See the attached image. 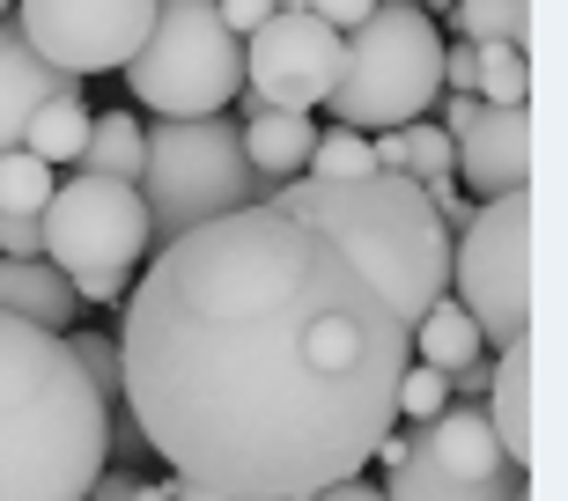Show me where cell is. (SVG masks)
I'll return each mask as SVG.
<instances>
[{
  "label": "cell",
  "instance_id": "obj_1",
  "mask_svg": "<svg viewBox=\"0 0 568 501\" xmlns=\"http://www.w3.org/2000/svg\"><path fill=\"white\" fill-rule=\"evenodd\" d=\"M414 361L377 280L303 222L258 207L163 236L126 288L119 413L214 494L295 501L369 472Z\"/></svg>",
  "mask_w": 568,
  "mask_h": 501
},
{
  "label": "cell",
  "instance_id": "obj_2",
  "mask_svg": "<svg viewBox=\"0 0 568 501\" xmlns=\"http://www.w3.org/2000/svg\"><path fill=\"white\" fill-rule=\"evenodd\" d=\"M111 464V406L67 333L0 317V501H89Z\"/></svg>",
  "mask_w": 568,
  "mask_h": 501
},
{
  "label": "cell",
  "instance_id": "obj_3",
  "mask_svg": "<svg viewBox=\"0 0 568 501\" xmlns=\"http://www.w3.org/2000/svg\"><path fill=\"white\" fill-rule=\"evenodd\" d=\"M274 207L303 214L355 258L377 295L414 325V317L450 295V229L436 222L428 192L392 170H362V177H288L274 192Z\"/></svg>",
  "mask_w": 568,
  "mask_h": 501
},
{
  "label": "cell",
  "instance_id": "obj_4",
  "mask_svg": "<svg viewBox=\"0 0 568 501\" xmlns=\"http://www.w3.org/2000/svg\"><path fill=\"white\" fill-rule=\"evenodd\" d=\"M436 89H443L436 16L414 0H377L347 30V67H339L325 111H333V125H355V133H392L406 119H428Z\"/></svg>",
  "mask_w": 568,
  "mask_h": 501
},
{
  "label": "cell",
  "instance_id": "obj_5",
  "mask_svg": "<svg viewBox=\"0 0 568 501\" xmlns=\"http://www.w3.org/2000/svg\"><path fill=\"white\" fill-rule=\"evenodd\" d=\"M141 207H148V229L155 236H185L214 214H236V207H258L274 200V185L244 163V133L236 119H163L148 125V155H141Z\"/></svg>",
  "mask_w": 568,
  "mask_h": 501
},
{
  "label": "cell",
  "instance_id": "obj_6",
  "mask_svg": "<svg viewBox=\"0 0 568 501\" xmlns=\"http://www.w3.org/2000/svg\"><path fill=\"white\" fill-rule=\"evenodd\" d=\"M119 74H126L133 104L163 111V119H214L244 89V38L222 22L214 0H155L141 52Z\"/></svg>",
  "mask_w": 568,
  "mask_h": 501
},
{
  "label": "cell",
  "instance_id": "obj_7",
  "mask_svg": "<svg viewBox=\"0 0 568 501\" xmlns=\"http://www.w3.org/2000/svg\"><path fill=\"white\" fill-rule=\"evenodd\" d=\"M450 280H458V303L473 310L487 347H517L531 325V200L525 192H503V200H480L473 222L458 229L450 250Z\"/></svg>",
  "mask_w": 568,
  "mask_h": 501
},
{
  "label": "cell",
  "instance_id": "obj_8",
  "mask_svg": "<svg viewBox=\"0 0 568 501\" xmlns=\"http://www.w3.org/2000/svg\"><path fill=\"white\" fill-rule=\"evenodd\" d=\"M525 472L503 458L480 406H443L436 420L406 428V458L392 464L384 501H517Z\"/></svg>",
  "mask_w": 568,
  "mask_h": 501
},
{
  "label": "cell",
  "instance_id": "obj_9",
  "mask_svg": "<svg viewBox=\"0 0 568 501\" xmlns=\"http://www.w3.org/2000/svg\"><path fill=\"white\" fill-rule=\"evenodd\" d=\"M155 244L141 207V185L126 177H60L52 200H44V258L67 273V280H89V273H133Z\"/></svg>",
  "mask_w": 568,
  "mask_h": 501
},
{
  "label": "cell",
  "instance_id": "obj_10",
  "mask_svg": "<svg viewBox=\"0 0 568 501\" xmlns=\"http://www.w3.org/2000/svg\"><path fill=\"white\" fill-rule=\"evenodd\" d=\"M8 22L22 30V44L44 67L89 82V74H111V67H126L141 52L155 0H16Z\"/></svg>",
  "mask_w": 568,
  "mask_h": 501
},
{
  "label": "cell",
  "instance_id": "obj_11",
  "mask_svg": "<svg viewBox=\"0 0 568 501\" xmlns=\"http://www.w3.org/2000/svg\"><path fill=\"white\" fill-rule=\"evenodd\" d=\"M339 67H347V38L311 8H274L244 38V89L274 111H325Z\"/></svg>",
  "mask_w": 568,
  "mask_h": 501
},
{
  "label": "cell",
  "instance_id": "obj_12",
  "mask_svg": "<svg viewBox=\"0 0 568 501\" xmlns=\"http://www.w3.org/2000/svg\"><path fill=\"white\" fill-rule=\"evenodd\" d=\"M436 125L450 133V147H458V170H465V185H473V200L525 192V170H531V119H525V104L450 96Z\"/></svg>",
  "mask_w": 568,
  "mask_h": 501
},
{
  "label": "cell",
  "instance_id": "obj_13",
  "mask_svg": "<svg viewBox=\"0 0 568 501\" xmlns=\"http://www.w3.org/2000/svg\"><path fill=\"white\" fill-rule=\"evenodd\" d=\"M67 89H82L74 74H60V67H44L30 44H22V30L8 16H0V155L8 147H22V133H30V119H38L52 96H67Z\"/></svg>",
  "mask_w": 568,
  "mask_h": 501
},
{
  "label": "cell",
  "instance_id": "obj_14",
  "mask_svg": "<svg viewBox=\"0 0 568 501\" xmlns=\"http://www.w3.org/2000/svg\"><path fill=\"white\" fill-rule=\"evenodd\" d=\"M230 104H244V119H236V133H244V163H252L274 192L288 185V177H303L311 141H317V119H311V111H274V104H258L252 89H236Z\"/></svg>",
  "mask_w": 568,
  "mask_h": 501
},
{
  "label": "cell",
  "instance_id": "obj_15",
  "mask_svg": "<svg viewBox=\"0 0 568 501\" xmlns=\"http://www.w3.org/2000/svg\"><path fill=\"white\" fill-rule=\"evenodd\" d=\"M487 391H480V413L487 428H495V442H503V458L525 472L531 464V347L517 339V347H487Z\"/></svg>",
  "mask_w": 568,
  "mask_h": 501
},
{
  "label": "cell",
  "instance_id": "obj_16",
  "mask_svg": "<svg viewBox=\"0 0 568 501\" xmlns=\"http://www.w3.org/2000/svg\"><path fill=\"white\" fill-rule=\"evenodd\" d=\"M0 317L44 325V333H74L82 295H74V280L52 258H0Z\"/></svg>",
  "mask_w": 568,
  "mask_h": 501
},
{
  "label": "cell",
  "instance_id": "obj_17",
  "mask_svg": "<svg viewBox=\"0 0 568 501\" xmlns=\"http://www.w3.org/2000/svg\"><path fill=\"white\" fill-rule=\"evenodd\" d=\"M406 347H414V361H428V369H443V376H458L465 361L487 355L480 325H473V310H465L458 295H436V303L406 325Z\"/></svg>",
  "mask_w": 568,
  "mask_h": 501
},
{
  "label": "cell",
  "instance_id": "obj_18",
  "mask_svg": "<svg viewBox=\"0 0 568 501\" xmlns=\"http://www.w3.org/2000/svg\"><path fill=\"white\" fill-rule=\"evenodd\" d=\"M369 163L392 170V177L428 185V177H458V147H450V133L436 119H406L392 133H369Z\"/></svg>",
  "mask_w": 568,
  "mask_h": 501
},
{
  "label": "cell",
  "instance_id": "obj_19",
  "mask_svg": "<svg viewBox=\"0 0 568 501\" xmlns=\"http://www.w3.org/2000/svg\"><path fill=\"white\" fill-rule=\"evenodd\" d=\"M141 155H148V125L133 111H104L89 119V141H82V170L89 177H141Z\"/></svg>",
  "mask_w": 568,
  "mask_h": 501
},
{
  "label": "cell",
  "instance_id": "obj_20",
  "mask_svg": "<svg viewBox=\"0 0 568 501\" xmlns=\"http://www.w3.org/2000/svg\"><path fill=\"white\" fill-rule=\"evenodd\" d=\"M89 119H97V111H89V96H82V89H67V96H52V104H44L38 119H30L22 147H30V155H44L52 170H60V163H82Z\"/></svg>",
  "mask_w": 568,
  "mask_h": 501
},
{
  "label": "cell",
  "instance_id": "obj_21",
  "mask_svg": "<svg viewBox=\"0 0 568 501\" xmlns=\"http://www.w3.org/2000/svg\"><path fill=\"white\" fill-rule=\"evenodd\" d=\"M465 44H525L531 38V0H450Z\"/></svg>",
  "mask_w": 568,
  "mask_h": 501
},
{
  "label": "cell",
  "instance_id": "obj_22",
  "mask_svg": "<svg viewBox=\"0 0 568 501\" xmlns=\"http://www.w3.org/2000/svg\"><path fill=\"white\" fill-rule=\"evenodd\" d=\"M52 163L44 155H30V147H8L0 155V214H44V200H52Z\"/></svg>",
  "mask_w": 568,
  "mask_h": 501
},
{
  "label": "cell",
  "instance_id": "obj_23",
  "mask_svg": "<svg viewBox=\"0 0 568 501\" xmlns=\"http://www.w3.org/2000/svg\"><path fill=\"white\" fill-rule=\"evenodd\" d=\"M473 52H480V82H473V96H480V104H525V89H531L525 44H473Z\"/></svg>",
  "mask_w": 568,
  "mask_h": 501
},
{
  "label": "cell",
  "instance_id": "obj_24",
  "mask_svg": "<svg viewBox=\"0 0 568 501\" xmlns=\"http://www.w3.org/2000/svg\"><path fill=\"white\" fill-rule=\"evenodd\" d=\"M362 170H377L369 163V133H355V125H317L303 177H362Z\"/></svg>",
  "mask_w": 568,
  "mask_h": 501
},
{
  "label": "cell",
  "instance_id": "obj_25",
  "mask_svg": "<svg viewBox=\"0 0 568 501\" xmlns=\"http://www.w3.org/2000/svg\"><path fill=\"white\" fill-rule=\"evenodd\" d=\"M67 355L82 361L89 391H97L111 413H119V339H111V333H67Z\"/></svg>",
  "mask_w": 568,
  "mask_h": 501
},
{
  "label": "cell",
  "instance_id": "obj_26",
  "mask_svg": "<svg viewBox=\"0 0 568 501\" xmlns=\"http://www.w3.org/2000/svg\"><path fill=\"white\" fill-rule=\"evenodd\" d=\"M399 420L406 428H422V420H436L443 406H450V376L443 369H428V361H406V376H399Z\"/></svg>",
  "mask_w": 568,
  "mask_h": 501
},
{
  "label": "cell",
  "instance_id": "obj_27",
  "mask_svg": "<svg viewBox=\"0 0 568 501\" xmlns=\"http://www.w3.org/2000/svg\"><path fill=\"white\" fill-rule=\"evenodd\" d=\"M0 258H44V214H0Z\"/></svg>",
  "mask_w": 568,
  "mask_h": 501
},
{
  "label": "cell",
  "instance_id": "obj_28",
  "mask_svg": "<svg viewBox=\"0 0 568 501\" xmlns=\"http://www.w3.org/2000/svg\"><path fill=\"white\" fill-rule=\"evenodd\" d=\"M428 207H436V222H443V229H450V236H458L465 229V222H473V200H465V192H458V177H428Z\"/></svg>",
  "mask_w": 568,
  "mask_h": 501
},
{
  "label": "cell",
  "instance_id": "obj_29",
  "mask_svg": "<svg viewBox=\"0 0 568 501\" xmlns=\"http://www.w3.org/2000/svg\"><path fill=\"white\" fill-rule=\"evenodd\" d=\"M443 82H450V96H473V82H480V52L465 38H443Z\"/></svg>",
  "mask_w": 568,
  "mask_h": 501
},
{
  "label": "cell",
  "instance_id": "obj_30",
  "mask_svg": "<svg viewBox=\"0 0 568 501\" xmlns=\"http://www.w3.org/2000/svg\"><path fill=\"white\" fill-rule=\"evenodd\" d=\"M303 8H311L317 22H333L339 38H347V30H355V22L369 16V8H377V0H303Z\"/></svg>",
  "mask_w": 568,
  "mask_h": 501
},
{
  "label": "cell",
  "instance_id": "obj_31",
  "mask_svg": "<svg viewBox=\"0 0 568 501\" xmlns=\"http://www.w3.org/2000/svg\"><path fill=\"white\" fill-rule=\"evenodd\" d=\"M214 8H222V22H230V30H236V38H252V30H258V22H266V16H274V0H214Z\"/></svg>",
  "mask_w": 568,
  "mask_h": 501
},
{
  "label": "cell",
  "instance_id": "obj_32",
  "mask_svg": "<svg viewBox=\"0 0 568 501\" xmlns=\"http://www.w3.org/2000/svg\"><path fill=\"white\" fill-rule=\"evenodd\" d=\"M295 501H384V487H369L355 472V480H333V487H317V494H295Z\"/></svg>",
  "mask_w": 568,
  "mask_h": 501
},
{
  "label": "cell",
  "instance_id": "obj_33",
  "mask_svg": "<svg viewBox=\"0 0 568 501\" xmlns=\"http://www.w3.org/2000/svg\"><path fill=\"white\" fill-rule=\"evenodd\" d=\"M170 501H244V494H214V487H200V480H178V472H170Z\"/></svg>",
  "mask_w": 568,
  "mask_h": 501
},
{
  "label": "cell",
  "instance_id": "obj_34",
  "mask_svg": "<svg viewBox=\"0 0 568 501\" xmlns=\"http://www.w3.org/2000/svg\"><path fill=\"white\" fill-rule=\"evenodd\" d=\"M126 494H133L126 472H97V487H89V501H126Z\"/></svg>",
  "mask_w": 568,
  "mask_h": 501
},
{
  "label": "cell",
  "instance_id": "obj_35",
  "mask_svg": "<svg viewBox=\"0 0 568 501\" xmlns=\"http://www.w3.org/2000/svg\"><path fill=\"white\" fill-rule=\"evenodd\" d=\"M126 501H170V472H163V480H148V487H133Z\"/></svg>",
  "mask_w": 568,
  "mask_h": 501
},
{
  "label": "cell",
  "instance_id": "obj_36",
  "mask_svg": "<svg viewBox=\"0 0 568 501\" xmlns=\"http://www.w3.org/2000/svg\"><path fill=\"white\" fill-rule=\"evenodd\" d=\"M414 8H450V0H414Z\"/></svg>",
  "mask_w": 568,
  "mask_h": 501
},
{
  "label": "cell",
  "instance_id": "obj_37",
  "mask_svg": "<svg viewBox=\"0 0 568 501\" xmlns=\"http://www.w3.org/2000/svg\"><path fill=\"white\" fill-rule=\"evenodd\" d=\"M8 8H16V0H0V16H8Z\"/></svg>",
  "mask_w": 568,
  "mask_h": 501
}]
</instances>
